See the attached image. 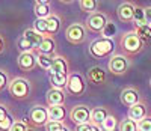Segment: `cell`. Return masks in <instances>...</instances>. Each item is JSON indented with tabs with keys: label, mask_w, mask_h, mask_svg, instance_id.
<instances>
[{
	"label": "cell",
	"mask_w": 151,
	"mask_h": 131,
	"mask_svg": "<svg viewBox=\"0 0 151 131\" xmlns=\"http://www.w3.org/2000/svg\"><path fill=\"white\" fill-rule=\"evenodd\" d=\"M60 131H70V130H68V127H65V128H62Z\"/></svg>",
	"instance_id": "45"
},
{
	"label": "cell",
	"mask_w": 151,
	"mask_h": 131,
	"mask_svg": "<svg viewBox=\"0 0 151 131\" xmlns=\"http://www.w3.org/2000/svg\"><path fill=\"white\" fill-rule=\"evenodd\" d=\"M88 82L94 86H101L106 82V71L101 67H92L88 71Z\"/></svg>",
	"instance_id": "14"
},
{
	"label": "cell",
	"mask_w": 151,
	"mask_h": 131,
	"mask_svg": "<svg viewBox=\"0 0 151 131\" xmlns=\"http://www.w3.org/2000/svg\"><path fill=\"white\" fill-rule=\"evenodd\" d=\"M23 36H26L27 41H30V44L33 45V48H35V50L41 45L42 39H44V35L38 33L35 29H26V30H24V33H23Z\"/></svg>",
	"instance_id": "20"
},
{
	"label": "cell",
	"mask_w": 151,
	"mask_h": 131,
	"mask_svg": "<svg viewBox=\"0 0 151 131\" xmlns=\"http://www.w3.org/2000/svg\"><path fill=\"white\" fill-rule=\"evenodd\" d=\"M36 5H48L50 3V0H35Z\"/></svg>",
	"instance_id": "42"
},
{
	"label": "cell",
	"mask_w": 151,
	"mask_h": 131,
	"mask_svg": "<svg viewBox=\"0 0 151 131\" xmlns=\"http://www.w3.org/2000/svg\"><path fill=\"white\" fill-rule=\"evenodd\" d=\"M91 131H103V130H101V127H97V125H94V124H92Z\"/></svg>",
	"instance_id": "43"
},
{
	"label": "cell",
	"mask_w": 151,
	"mask_h": 131,
	"mask_svg": "<svg viewBox=\"0 0 151 131\" xmlns=\"http://www.w3.org/2000/svg\"><path fill=\"white\" fill-rule=\"evenodd\" d=\"M65 107L62 106H52V107H48V117H50V121H58V122H64L65 119Z\"/></svg>",
	"instance_id": "19"
},
{
	"label": "cell",
	"mask_w": 151,
	"mask_h": 131,
	"mask_svg": "<svg viewBox=\"0 0 151 131\" xmlns=\"http://www.w3.org/2000/svg\"><path fill=\"white\" fill-rule=\"evenodd\" d=\"M5 50V39H3V36L0 35V53Z\"/></svg>",
	"instance_id": "41"
},
{
	"label": "cell",
	"mask_w": 151,
	"mask_h": 131,
	"mask_svg": "<svg viewBox=\"0 0 151 131\" xmlns=\"http://www.w3.org/2000/svg\"><path fill=\"white\" fill-rule=\"evenodd\" d=\"M119 45H121V50L124 51L125 56H133V54L141 53L142 48L145 47V44L142 42V39L139 38V35H137L134 30L125 32L121 36Z\"/></svg>",
	"instance_id": "1"
},
{
	"label": "cell",
	"mask_w": 151,
	"mask_h": 131,
	"mask_svg": "<svg viewBox=\"0 0 151 131\" xmlns=\"http://www.w3.org/2000/svg\"><path fill=\"white\" fill-rule=\"evenodd\" d=\"M118 119L113 115H109L107 117H106V121L103 122V125H101V130L103 131H115L116 128H118Z\"/></svg>",
	"instance_id": "28"
},
{
	"label": "cell",
	"mask_w": 151,
	"mask_h": 131,
	"mask_svg": "<svg viewBox=\"0 0 151 131\" xmlns=\"http://www.w3.org/2000/svg\"><path fill=\"white\" fill-rule=\"evenodd\" d=\"M27 131H36V130H35V128H30V127H29V130H27Z\"/></svg>",
	"instance_id": "46"
},
{
	"label": "cell",
	"mask_w": 151,
	"mask_h": 131,
	"mask_svg": "<svg viewBox=\"0 0 151 131\" xmlns=\"http://www.w3.org/2000/svg\"><path fill=\"white\" fill-rule=\"evenodd\" d=\"M29 130V125H27V121L24 119H17L14 122V125L11 127L9 131H27Z\"/></svg>",
	"instance_id": "34"
},
{
	"label": "cell",
	"mask_w": 151,
	"mask_h": 131,
	"mask_svg": "<svg viewBox=\"0 0 151 131\" xmlns=\"http://www.w3.org/2000/svg\"><path fill=\"white\" fill-rule=\"evenodd\" d=\"M101 35H103V38L113 39V36L116 35V26H115V23H113V21H109V23L106 24V27L103 29Z\"/></svg>",
	"instance_id": "31"
},
{
	"label": "cell",
	"mask_w": 151,
	"mask_h": 131,
	"mask_svg": "<svg viewBox=\"0 0 151 131\" xmlns=\"http://www.w3.org/2000/svg\"><path fill=\"white\" fill-rule=\"evenodd\" d=\"M14 119H12V116L11 115H8L6 117H3L2 121H0V131H9L11 130V127L14 125Z\"/></svg>",
	"instance_id": "35"
},
{
	"label": "cell",
	"mask_w": 151,
	"mask_h": 131,
	"mask_svg": "<svg viewBox=\"0 0 151 131\" xmlns=\"http://www.w3.org/2000/svg\"><path fill=\"white\" fill-rule=\"evenodd\" d=\"M65 36L71 44H82L86 39V29H85V26H82L79 23L71 24V26H68Z\"/></svg>",
	"instance_id": "9"
},
{
	"label": "cell",
	"mask_w": 151,
	"mask_h": 131,
	"mask_svg": "<svg viewBox=\"0 0 151 131\" xmlns=\"http://www.w3.org/2000/svg\"><path fill=\"white\" fill-rule=\"evenodd\" d=\"M60 2H64V3H73L74 0H60Z\"/></svg>",
	"instance_id": "44"
},
{
	"label": "cell",
	"mask_w": 151,
	"mask_h": 131,
	"mask_svg": "<svg viewBox=\"0 0 151 131\" xmlns=\"http://www.w3.org/2000/svg\"><path fill=\"white\" fill-rule=\"evenodd\" d=\"M119 100H121V104H124V106L129 107V109L132 106H134V104H137L139 101H142L139 92H137L134 87H125V89H122V92L119 95Z\"/></svg>",
	"instance_id": "10"
},
{
	"label": "cell",
	"mask_w": 151,
	"mask_h": 131,
	"mask_svg": "<svg viewBox=\"0 0 151 131\" xmlns=\"http://www.w3.org/2000/svg\"><path fill=\"white\" fill-rule=\"evenodd\" d=\"M92 124H82V125H76V131H91Z\"/></svg>",
	"instance_id": "38"
},
{
	"label": "cell",
	"mask_w": 151,
	"mask_h": 131,
	"mask_svg": "<svg viewBox=\"0 0 151 131\" xmlns=\"http://www.w3.org/2000/svg\"><path fill=\"white\" fill-rule=\"evenodd\" d=\"M45 100H47V104H48V107H52V106H60L62 102H64L65 100V94H64V90L62 89H50L47 95H45Z\"/></svg>",
	"instance_id": "15"
},
{
	"label": "cell",
	"mask_w": 151,
	"mask_h": 131,
	"mask_svg": "<svg viewBox=\"0 0 151 131\" xmlns=\"http://www.w3.org/2000/svg\"><path fill=\"white\" fill-rule=\"evenodd\" d=\"M115 50V42L113 39H109V38H97L95 41L91 42L89 45V53L92 57L95 59H103V57H107L113 53Z\"/></svg>",
	"instance_id": "2"
},
{
	"label": "cell",
	"mask_w": 151,
	"mask_h": 131,
	"mask_svg": "<svg viewBox=\"0 0 151 131\" xmlns=\"http://www.w3.org/2000/svg\"><path fill=\"white\" fill-rule=\"evenodd\" d=\"M9 86V78H8V74L5 71L0 69V90H3L5 87Z\"/></svg>",
	"instance_id": "37"
},
{
	"label": "cell",
	"mask_w": 151,
	"mask_h": 131,
	"mask_svg": "<svg viewBox=\"0 0 151 131\" xmlns=\"http://www.w3.org/2000/svg\"><path fill=\"white\" fill-rule=\"evenodd\" d=\"M145 20H147V24L151 26V6L145 8Z\"/></svg>",
	"instance_id": "39"
},
{
	"label": "cell",
	"mask_w": 151,
	"mask_h": 131,
	"mask_svg": "<svg viewBox=\"0 0 151 131\" xmlns=\"http://www.w3.org/2000/svg\"><path fill=\"white\" fill-rule=\"evenodd\" d=\"M29 121L33 127H45L50 121L48 117V109L42 106H33L29 113Z\"/></svg>",
	"instance_id": "8"
},
{
	"label": "cell",
	"mask_w": 151,
	"mask_h": 131,
	"mask_svg": "<svg viewBox=\"0 0 151 131\" xmlns=\"http://www.w3.org/2000/svg\"><path fill=\"white\" fill-rule=\"evenodd\" d=\"M134 32L139 35V38L142 39V42H144L145 45L151 41V26H148V24L137 26V27H134Z\"/></svg>",
	"instance_id": "23"
},
{
	"label": "cell",
	"mask_w": 151,
	"mask_h": 131,
	"mask_svg": "<svg viewBox=\"0 0 151 131\" xmlns=\"http://www.w3.org/2000/svg\"><path fill=\"white\" fill-rule=\"evenodd\" d=\"M33 29L38 32V33H47V18H36L35 23H33ZM45 36V35H44Z\"/></svg>",
	"instance_id": "32"
},
{
	"label": "cell",
	"mask_w": 151,
	"mask_h": 131,
	"mask_svg": "<svg viewBox=\"0 0 151 131\" xmlns=\"http://www.w3.org/2000/svg\"><path fill=\"white\" fill-rule=\"evenodd\" d=\"M17 47L21 50V53H29V51H33V45L30 44V41H27L26 36H20L17 39Z\"/></svg>",
	"instance_id": "30"
},
{
	"label": "cell",
	"mask_w": 151,
	"mask_h": 131,
	"mask_svg": "<svg viewBox=\"0 0 151 131\" xmlns=\"http://www.w3.org/2000/svg\"><path fill=\"white\" fill-rule=\"evenodd\" d=\"M33 11H35L36 18H48L50 15H52L48 5H35V9Z\"/></svg>",
	"instance_id": "29"
},
{
	"label": "cell",
	"mask_w": 151,
	"mask_h": 131,
	"mask_svg": "<svg viewBox=\"0 0 151 131\" xmlns=\"http://www.w3.org/2000/svg\"><path fill=\"white\" fill-rule=\"evenodd\" d=\"M67 125L64 122H58V121H48L47 125L44 127L45 131H60L62 128H65Z\"/></svg>",
	"instance_id": "33"
},
{
	"label": "cell",
	"mask_w": 151,
	"mask_h": 131,
	"mask_svg": "<svg viewBox=\"0 0 151 131\" xmlns=\"http://www.w3.org/2000/svg\"><path fill=\"white\" fill-rule=\"evenodd\" d=\"M8 89L9 94L17 100H24L30 94V84L26 78H14L12 82H9Z\"/></svg>",
	"instance_id": "4"
},
{
	"label": "cell",
	"mask_w": 151,
	"mask_h": 131,
	"mask_svg": "<svg viewBox=\"0 0 151 131\" xmlns=\"http://www.w3.org/2000/svg\"><path fill=\"white\" fill-rule=\"evenodd\" d=\"M79 5H80L82 11L88 12V14H92V12H97L98 0H79Z\"/></svg>",
	"instance_id": "26"
},
{
	"label": "cell",
	"mask_w": 151,
	"mask_h": 131,
	"mask_svg": "<svg viewBox=\"0 0 151 131\" xmlns=\"http://www.w3.org/2000/svg\"><path fill=\"white\" fill-rule=\"evenodd\" d=\"M36 60H38V67L42 68V69H50V67H52L53 63V57L52 56H47V54H40L36 53Z\"/></svg>",
	"instance_id": "27"
},
{
	"label": "cell",
	"mask_w": 151,
	"mask_h": 131,
	"mask_svg": "<svg viewBox=\"0 0 151 131\" xmlns=\"http://www.w3.org/2000/svg\"><path fill=\"white\" fill-rule=\"evenodd\" d=\"M147 116H148V107H147V104L144 101H139L137 104L132 106L129 109V113H127V117H130V119H133L136 122L142 121Z\"/></svg>",
	"instance_id": "13"
},
{
	"label": "cell",
	"mask_w": 151,
	"mask_h": 131,
	"mask_svg": "<svg viewBox=\"0 0 151 131\" xmlns=\"http://www.w3.org/2000/svg\"><path fill=\"white\" fill-rule=\"evenodd\" d=\"M150 86H151V80H150Z\"/></svg>",
	"instance_id": "47"
},
{
	"label": "cell",
	"mask_w": 151,
	"mask_h": 131,
	"mask_svg": "<svg viewBox=\"0 0 151 131\" xmlns=\"http://www.w3.org/2000/svg\"><path fill=\"white\" fill-rule=\"evenodd\" d=\"M133 24H134V27L147 24V20H145V8H141V6H136V8H134Z\"/></svg>",
	"instance_id": "24"
},
{
	"label": "cell",
	"mask_w": 151,
	"mask_h": 131,
	"mask_svg": "<svg viewBox=\"0 0 151 131\" xmlns=\"http://www.w3.org/2000/svg\"><path fill=\"white\" fill-rule=\"evenodd\" d=\"M18 62V67L23 69V71H32L36 65H38V60H36V54L33 51H29V53H21L17 59Z\"/></svg>",
	"instance_id": "12"
},
{
	"label": "cell",
	"mask_w": 151,
	"mask_h": 131,
	"mask_svg": "<svg viewBox=\"0 0 151 131\" xmlns=\"http://www.w3.org/2000/svg\"><path fill=\"white\" fill-rule=\"evenodd\" d=\"M134 5L132 2H124L118 6L116 9V14L119 21L122 23H133V15H134Z\"/></svg>",
	"instance_id": "11"
},
{
	"label": "cell",
	"mask_w": 151,
	"mask_h": 131,
	"mask_svg": "<svg viewBox=\"0 0 151 131\" xmlns=\"http://www.w3.org/2000/svg\"><path fill=\"white\" fill-rule=\"evenodd\" d=\"M109 21L110 20L107 18L106 14L97 11V12H92V14L88 15V18H86V27H88V30H91L94 33H101Z\"/></svg>",
	"instance_id": "5"
},
{
	"label": "cell",
	"mask_w": 151,
	"mask_h": 131,
	"mask_svg": "<svg viewBox=\"0 0 151 131\" xmlns=\"http://www.w3.org/2000/svg\"><path fill=\"white\" fill-rule=\"evenodd\" d=\"M48 72L50 74H68V62L60 56L53 57V63L50 67Z\"/></svg>",
	"instance_id": "17"
},
{
	"label": "cell",
	"mask_w": 151,
	"mask_h": 131,
	"mask_svg": "<svg viewBox=\"0 0 151 131\" xmlns=\"http://www.w3.org/2000/svg\"><path fill=\"white\" fill-rule=\"evenodd\" d=\"M91 113L92 110L88 107V106H74L70 112V117L71 121L76 124V125H82V124H89L91 122Z\"/></svg>",
	"instance_id": "7"
},
{
	"label": "cell",
	"mask_w": 151,
	"mask_h": 131,
	"mask_svg": "<svg viewBox=\"0 0 151 131\" xmlns=\"http://www.w3.org/2000/svg\"><path fill=\"white\" fill-rule=\"evenodd\" d=\"M56 50V42L52 36H44L41 45L36 48V53L40 54H47V56H52Z\"/></svg>",
	"instance_id": "16"
},
{
	"label": "cell",
	"mask_w": 151,
	"mask_h": 131,
	"mask_svg": "<svg viewBox=\"0 0 151 131\" xmlns=\"http://www.w3.org/2000/svg\"><path fill=\"white\" fill-rule=\"evenodd\" d=\"M50 82L55 89H67L68 75L67 74H50Z\"/></svg>",
	"instance_id": "22"
},
{
	"label": "cell",
	"mask_w": 151,
	"mask_h": 131,
	"mask_svg": "<svg viewBox=\"0 0 151 131\" xmlns=\"http://www.w3.org/2000/svg\"><path fill=\"white\" fill-rule=\"evenodd\" d=\"M67 90L70 94L80 97L86 92V80L85 77L79 72H74L71 75H68V83H67Z\"/></svg>",
	"instance_id": "6"
},
{
	"label": "cell",
	"mask_w": 151,
	"mask_h": 131,
	"mask_svg": "<svg viewBox=\"0 0 151 131\" xmlns=\"http://www.w3.org/2000/svg\"><path fill=\"white\" fill-rule=\"evenodd\" d=\"M130 68V59L125 54H113L109 59L107 69L115 75H124Z\"/></svg>",
	"instance_id": "3"
},
{
	"label": "cell",
	"mask_w": 151,
	"mask_h": 131,
	"mask_svg": "<svg viewBox=\"0 0 151 131\" xmlns=\"http://www.w3.org/2000/svg\"><path fill=\"white\" fill-rule=\"evenodd\" d=\"M59 30H60V18L52 14L47 18V36L56 35Z\"/></svg>",
	"instance_id": "21"
},
{
	"label": "cell",
	"mask_w": 151,
	"mask_h": 131,
	"mask_svg": "<svg viewBox=\"0 0 151 131\" xmlns=\"http://www.w3.org/2000/svg\"><path fill=\"white\" fill-rule=\"evenodd\" d=\"M118 131H139L137 130V122L130 119V117H125V119H122L119 122Z\"/></svg>",
	"instance_id": "25"
},
{
	"label": "cell",
	"mask_w": 151,
	"mask_h": 131,
	"mask_svg": "<svg viewBox=\"0 0 151 131\" xmlns=\"http://www.w3.org/2000/svg\"><path fill=\"white\" fill-rule=\"evenodd\" d=\"M137 130L139 131H151V116H147L142 121L137 122Z\"/></svg>",
	"instance_id": "36"
},
{
	"label": "cell",
	"mask_w": 151,
	"mask_h": 131,
	"mask_svg": "<svg viewBox=\"0 0 151 131\" xmlns=\"http://www.w3.org/2000/svg\"><path fill=\"white\" fill-rule=\"evenodd\" d=\"M9 113H8V110H6V107L5 106H2V104H0V121L3 119V117H6Z\"/></svg>",
	"instance_id": "40"
},
{
	"label": "cell",
	"mask_w": 151,
	"mask_h": 131,
	"mask_svg": "<svg viewBox=\"0 0 151 131\" xmlns=\"http://www.w3.org/2000/svg\"><path fill=\"white\" fill-rule=\"evenodd\" d=\"M107 116H109V112L106 107H95V109H92V113H91V124L101 127Z\"/></svg>",
	"instance_id": "18"
}]
</instances>
